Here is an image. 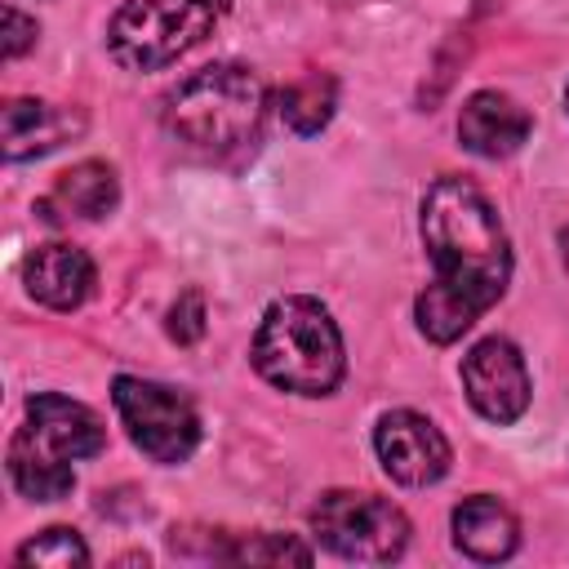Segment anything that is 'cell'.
<instances>
[{"label":"cell","instance_id":"1","mask_svg":"<svg viewBox=\"0 0 569 569\" xmlns=\"http://www.w3.org/2000/svg\"><path fill=\"white\" fill-rule=\"evenodd\" d=\"M422 244L436 267L413 316L431 342L462 338L511 280V244L489 196L467 178H436L422 196Z\"/></svg>","mask_w":569,"mask_h":569},{"label":"cell","instance_id":"2","mask_svg":"<svg viewBox=\"0 0 569 569\" xmlns=\"http://www.w3.org/2000/svg\"><path fill=\"white\" fill-rule=\"evenodd\" d=\"M267 120V84L240 62H213L191 71L164 98L169 138L200 160H236L258 147Z\"/></svg>","mask_w":569,"mask_h":569},{"label":"cell","instance_id":"3","mask_svg":"<svg viewBox=\"0 0 569 569\" xmlns=\"http://www.w3.org/2000/svg\"><path fill=\"white\" fill-rule=\"evenodd\" d=\"M102 445L107 427L89 405L58 391H40L27 400V422L9 440V476L31 502H58L76 485L71 462L102 453Z\"/></svg>","mask_w":569,"mask_h":569},{"label":"cell","instance_id":"4","mask_svg":"<svg viewBox=\"0 0 569 569\" xmlns=\"http://www.w3.org/2000/svg\"><path fill=\"white\" fill-rule=\"evenodd\" d=\"M253 369L280 391L329 396L347 369L333 316L302 293L276 298L253 333Z\"/></svg>","mask_w":569,"mask_h":569},{"label":"cell","instance_id":"5","mask_svg":"<svg viewBox=\"0 0 569 569\" xmlns=\"http://www.w3.org/2000/svg\"><path fill=\"white\" fill-rule=\"evenodd\" d=\"M231 0H129L107 27V49L129 71H160L196 49Z\"/></svg>","mask_w":569,"mask_h":569},{"label":"cell","instance_id":"6","mask_svg":"<svg viewBox=\"0 0 569 569\" xmlns=\"http://www.w3.org/2000/svg\"><path fill=\"white\" fill-rule=\"evenodd\" d=\"M311 533L325 551L356 565H391L409 547V520L396 502L360 489H329L311 507Z\"/></svg>","mask_w":569,"mask_h":569},{"label":"cell","instance_id":"7","mask_svg":"<svg viewBox=\"0 0 569 569\" xmlns=\"http://www.w3.org/2000/svg\"><path fill=\"white\" fill-rule=\"evenodd\" d=\"M111 400H116V413H120L129 440L151 462L173 467V462H187L196 453V445H200V413H196L191 396H182L178 387L120 373L111 382Z\"/></svg>","mask_w":569,"mask_h":569},{"label":"cell","instance_id":"8","mask_svg":"<svg viewBox=\"0 0 569 569\" xmlns=\"http://www.w3.org/2000/svg\"><path fill=\"white\" fill-rule=\"evenodd\" d=\"M462 391L471 400V409L485 422H516L529 409V369L525 356L516 351V342L507 338H480L467 356H462Z\"/></svg>","mask_w":569,"mask_h":569},{"label":"cell","instance_id":"9","mask_svg":"<svg viewBox=\"0 0 569 569\" xmlns=\"http://www.w3.org/2000/svg\"><path fill=\"white\" fill-rule=\"evenodd\" d=\"M373 449H378L382 471L396 485H409V489L436 485L449 471V462H453V449L440 436V427L431 418L413 413V409L382 413L378 427H373Z\"/></svg>","mask_w":569,"mask_h":569},{"label":"cell","instance_id":"10","mask_svg":"<svg viewBox=\"0 0 569 569\" xmlns=\"http://www.w3.org/2000/svg\"><path fill=\"white\" fill-rule=\"evenodd\" d=\"M529 129H533L529 111L516 98L498 93V89L471 93L462 102V111H458V138H462V147L471 156H485V160L516 156L529 142Z\"/></svg>","mask_w":569,"mask_h":569},{"label":"cell","instance_id":"11","mask_svg":"<svg viewBox=\"0 0 569 569\" xmlns=\"http://www.w3.org/2000/svg\"><path fill=\"white\" fill-rule=\"evenodd\" d=\"M22 280L27 293L53 311H76L89 293H93V258L80 244L67 240H49L36 244L22 262Z\"/></svg>","mask_w":569,"mask_h":569},{"label":"cell","instance_id":"12","mask_svg":"<svg viewBox=\"0 0 569 569\" xmlns=\"http://www.w3.org/2000/svg\"><path fill=\"white\" fill-rule=\"evenodd\" d=\"M120 204V182L116 169L102 160H80L67 173H58V182L49 187V196L36 204L44 222H98Z\"/></svg>","mask_w":569,"mask_h":569},{"label":"cell","instance_id":"13","mask_svg":"<svg viewBox=\"0 0 569 569\" xmlns=\"http://www.w3.org/2000/svg\"><path fill=\"white\" fill-rule=\"evenodd\" d=\"M80 129H84V116L71 107H53L40 98H9L4 102V156L9 160L44 156Z\"/></svg>","mask_w":569,"mask_h":569},{"label":"cell","instance_id":"14","mask_svg":"<svg viewBox=\"0 0 569 569\" xmlns=\"http://www.w3.org/2000/svg\"><path fill=\"white\" fill-rule=\"evenodd\" d=\"M453 547L480 565H498L520 547V525L498 498L471 493L453 507Z\"/></svg>","mask_w":569,"mask_h":569},{"label":"cell","instance_id":"15","mask_svg":"<svg viewBox=\"0 0 569 569\" xmlns=\"http://www.w3.org/2000/svg\"><path fill=\"white\" fill-rule=\"evenodd\" d=\"M333 107H338V84L325 71H307L302 80L280 89V120L302 138L320 133L333 120Z\"/></svg>","mask_w":569,"mask_h":569},{"label":"cell","instance_id":"16","mask_svg":"<svg viewBox=\"0 0 569 569\" xmlns=\"http://www.w3.org/2000/svg\"><path fill=\"white\" fill-rule=\"evenodd\" d=\"M13 560L18 565H58V569H67V565H89V547H84V538L76 529L53 525V529L36 533L31 542H22Z\"/></svg>","mask_w":569,"mask_h":569},{"label":"cell","instance_id":"17","mask_svg":"<svg viewBox=\"0 0 569 569\" xmlns=\"http://www.w3.org/2000/svg\"><path fill=\"white\" fill-rule=\"evenodd\" d=\"M169 338L182 342V347H191V342L204 338V298H200L196 289H187V293L169 307Z\"/></svg>","mask_w":569,"mask_h":569},{"label":"cell","instance_id":"18","mask_svg":"<svg viewBox=\"0 0 569 569\" xmlns=\"http://www.w3.org/2000/svg\"><path fill=\"white\" fill-rule=\"evenodd\" d=\"M36 44V18H27L18 4H4V58H22Z\"/></svg>","mask_w":569,"mask_h":569},{"label":"cell","instance_id":"19","mask_svg":"<svg viewBox=\"0 0 569 569\" xmlns=\"http://www.w3.org/2000/svg\"><path fill=\"white\" fill-rule=\"evenodd\" d=\"M560 258H565V271H569V227L560 231Z\"/></svg>","mask_w":569,"mask_h":569},{"label":"cell","instance_id":"20","mask_svg":"<svg viewBox=\"0 0 569 569\" xmlns=\"http://www.w3.org/2000/svg\"><path fill=\"white\" fill-rule=\"evenodd\" d=\"M565 107H569V84H565Z\"/></svg>","mask_w":569,"mask_h":569}]
</instances>
